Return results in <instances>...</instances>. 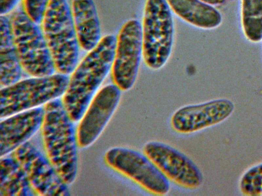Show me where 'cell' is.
I'll list each match as a JSON object with an SVG mask.
<instances>
[{
    "instance_id": "cell-1",
    "label": "cell",
    "mask_w": 262,
    "mask_h": 196,
    "mask_svg": "<svg viewBox=\"0 0 262 196\" xmlns=\"http://www.w3.org/2000/svg\"><path fill=\"white\" fill-rule=\"evenodd\" d=\"M116 41L114 35L103 37L71 73L61 101L74 122L80 119L96 91L111 70Z\"/></svg>"
},
{
    "instance_id": "cell-2",
    "label": "cell",
    "mask_w": 262,
    "mask_h": 196,
    "mask_svg": "<svg viewBox=\"0 0 262 196\" xmlns=\"http://www.w3.org/2000/svg\"><path fill=\"white\" fill-rule=\"evenodd\" d=\"M40 128L45 155L68 185L75 181L78 168L77 143L74 121L66 112L61 99L43 106Z\"/></svg>"
},
{
    "instance_id": "cell-3",
    "label": "cell",
    "mask_w": 262,
    "mask_h": 196,
    "mask_svg": "<svg viewBox=\"0 0 262 196\" xmlns=\"http://www.w3.org/2000/svg\"><path fill=\"white\" fill-rule=\"evenodd\" d=\"M41 24L56 71L71 74L78 65L80 46L67 1L50 0Z\"/></svg>"
},
{
    "instance_id": "cell-4",
    "label": "cell",
    "mask_w": 262,
    "mask_h": 196,
    "mask_svg": "<svg viewBox=\"0 0 262 196\" xmlns=\"http://www.w3.org/2000/svg\"><path fill=\"white\" fill-rule=\"evenodd\" d=\"M69 81L67 75L57 72L32 77L1 88V119L39 107L63 95Z\"/></svg>"
},
{
    "instance_id": "cell-5",
    "label": "cell",
    "mask_w": 262,
    "mask_h": 196,
    "mask_svg": "<svg viewBox=\"0 0 262 196\" xmlns=\"http://www.w3.org/2000/svg\"><path fill=\"white\" fill-rule=\"evenodd\" d=\"M143 59L146 66L158 70L172 51L174 22L166 0H146L142 21Z\"/></svg>"
},
{
    "instance_id": "cell-6",
    "label": "cell",
    "mask_w": 262,
    "mask_h": 196,
    "mask_svg": "<svg viewBox=\"0 0 262 196\" xmlns=\"http://www.w3.org/2000/svg\"><path fill=\"white\" fill-rule=\"evenodd\" d=\"M10 21L23 70L32 77L54 74L56 69L41 28L21 10L14 12Z\"/></svg>"
},
{
    "instance_id": "cell-7",
    "label": "cell",
    "mask_w": 262,
    "mask_h": 196,
    "mask_svg": "<svg viewBox=\"0 0 262 196\" xmlns=\"http://www.w3.org/2000/svg\"><path fill=\"white\" fill-rule=\"evenodd\" d=\"M104 161L110 168L148 192L163 195L169 191V181L144 153L125 147H114L105 153Z\"/></svg>"
},
{
    "instance_id": "cell-8",
    "label": "cell",
    "mask_w": 262,
    "mask_h": 196,
    "mask_svg": "<svg viewBox=\"0 0 262 196\" xmlns=\"http://www.w3.org/2000/svg\"><path fill=\"white\" fill-rule=\"evenodd\" d=\"M143 57L142 27L137 19H130L120 28L117 37L116 46L111 76L113 84L122 91L134 86Z\"/></svg>"
},
{
    "instance_id": "cell-9",
    "label": "cell",
    "mask_w": 262,
    "mask_h": 196,
    "mask_svg": "<svg viewBox=\"0 0 262 196\" xmlns=\"http://www.w3.org/2000/svg\"><path fill=\"white\" fill-rule=\"evenodd\" d=\"M19 164L35 195L69 196L68 185L46 155L26 141L10 153Z\"/></svg>"
},
{
    "instance_id": "cell-10",
    "label": "cell",
    "mask_w": 262,
    "mask_h": 196,
    "mask_svg": "<svg viewBox=\"0 0 262 196\" xmlns=\"http://www.w3.org/2000/svg\"><path fill=\"white\" fill-rule=\"evenodd\" d=\"M143 151L169 181L188 189H195L202 185L201 170L179 150L164 142L150 141L144 144Z\"/></svg>"
},
{
    "instance_id": "cell-11",
    "label": "cell",
    "mask_w": 262,
    "mask_h": 196,
    "mask_svg": "<svg viewBox=\"0 0 262 196\" xmlns=\"http://www.w3.org/2000/svg\"><path fill=\"white\" fill-rule=\"evenodd\" d=\"M121 91L113 84L104 86L95 94L76 129L79 148L89 146L99 136L119 104Z\"/></svg>"
},
{
    "instance_id": "cell-12",
    "label": "cell",
    "mask_w": 262,
    "mask_h": 196,
    "mask_svg": "<svg viewBox=\"0 0 262 196\" xmlns=\"http://www.w3.org/2000/svg\"><path fill=\"white\" fill-rule=\"evenodd\" d=\"M233 103L219 99L184 106L177 109L170 120L171 128L181 134H189L216 125L233 113Z\"/></svg>"
},
{
    "instance_id": "cell-13",
    "label": "cell",
    "mask_w": 262,
    "mask_h": 196,
    "mask_svg": "<svg viewBox=\"0 0 262 196\" xmlns=\"http://www.w3.org/2000/svg\"><path fill=\"white\" fill-rule=\"evenodd\" d=\"M43 115V107H37L1 119V157L27 141L40 128Z\"/></svg>"
},
{
    "instance_id": "cell-14",
    "label": "cell",
    "mask_w": 262,
    "mask_h": 196,
    "mask_svg": "<svg viewBox=\"0 0 262 196\" xmlns=\"http://www.w3.org/2000/svg\"><path fill=\"white\" fill-rule=\"evenodd\" d=\"M70 8L80 47L89 52L102 38L95 4L93 0H71Z\"/></svg>"
},
{
    "instance_id": "cell-15",
    "label": "cell",
    "mask_w": 262,
    "mask_h": 196,
    "mask_svg": "<svg viewBox=\"0 0 262 196\" xmlns=\"http://www.w3.org/2000/svg\"><path fill=\"white\" fill-rule=\"evenodd\" d=\"M0 87L10 86L21 77V67L14 43L10 19L0 16Z\"/></svg>"
},
{
    "instance_id": "cell-16",
    "label": "cell",
    "mask_w": 262,
    "mask_h": 196,
    "mask_svg": "<svg viewBox=\"0 0 262 196\" xmlns=\"http://www.w3.org/2000/svg\"><path fill=\"white\" fill-rule=\"evenodd\" d=\"M173 12L186 22L202 29H212L222 22L221 13L201 0H166Z\"/></svg>"
},
{
    "instance_id": "cell-17",
    "label": "cell",
    "mask_w": 262,
    "mask_h": 196,
    "mask_svg": "<svg viewBox=\"0 0 262 196\" xmlns=\"http://www.w3.org/2000/svg\"><path fill=\"white\" fill-rule=\"evenodd\" d=\"M0 195H35L23 169L11 156L1 157Z\"/></svg>"
},
{
    "instance_id": "cell-18",
    "label": "cell",
    "mask_w": 262,
    "mask_h": 196,
    "mask_svg": "<svg viewBox=\"0 0 262 196\" xmlns=\"http://www.w3.org/2000/svg\"><path fill=\"white\" fill-rule=\"evenodd\" d=\"M241 23L249 41L257 43L262 40V0H242Z\"/></svg>"
},
{
    "instance_id": "cell-19",
    "label": "cell",
    "mask_w": 262,
    "mask_h": 196,
    "mask_svg": "<svg viewBox=\"0 0 262 196\" xmlns=\"http://www.w3.org/2000/svg\"><path fill=\"white\" fill-rule=\"evenodd\" d=\"M239 189L245 195L262 194V163L252 167L243 174L239 182Z\"/></svg>"
},
{
    "instance_id": "cell-20",
    "label": "cell",
    "mask_w": 262,
    "mask_h": 196,
    "mask_svg": "<svg viewBox=\"0 0 262 196\" xmlns=\"http://www.w3.org/2000/svg\"><path fill=\"white\" fill-rule=\"evenodd\" d=\"M50 0H23L24 11L37 24L41 23Z\"/></svg>"
},
{
    "instance_id": "cell-21",
    "label": "cell",
    "mask_w": 262,
    "mask_h": 196,
    "mask_svg": "<svg viewBox=\"0 0 262 196\" xmlns=\"http://www.w3.org/2000/svg\"><path fill=\"white\" fill-rule=\"evenodd\" d=\"M20 0H0V14L6 15L11 12Z\"/></svg>"
},
{
    "instance_id": "cell-22",
    "label": "cell",
    "mask_w": 262,
    "mask_h": 196,
    "mask_svg": "<svg viewBox=\"0 0 262 196\" xmlns=\"http://www.w3.org/2000/svg\"><path fill=\"white\" fill-rule=\"evenodd\" d=\"M202 2L211 6L220 5L232 0H201Z\"/></svg>"
}]
</instances>
